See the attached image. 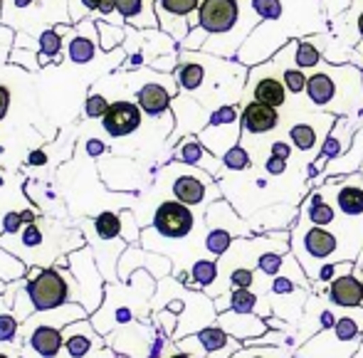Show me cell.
<instances>
[{
  "label": "cell",
  "mask_w": 363,
  "mask_h": 358,
  "mask_svg": "<svg viewBox=\"0 0 363 358\" xmlns=\"http://www.w3.org/2000/svg\"><path fill=\"white\" fill-rule=\"evenodd\" d=\"M306 99L334 116H354L363 106V72L351 62H321L309 72Z\"/></svg>",
  "instance_id": "cell-1"
},
{
  "label": "cell",
  "mask_w": 363,
  "mask_h": 358,
  "mask_svg": "<svg viewBox=\"0 0 363 358\" xmlns=\"http://www.w3.org/2000/svg\"><path fill=\"white\" fill-rule=\"evenodd\" d=\"M72 272L67 267H30L28 277L20 279V286L28 294L35 311H50L72 301Z\"/></svg>",
  "instance_id": "cell-2"
},
{
  "label": "cell",
  "mask_w": 363,
  "mask_h": 358,
  "mask_svg": "<svg viewBox=\"0 0 363 358\" xmlns=\"http://www.w3.org/2000/svg\"><path fill=\"white\" fill-rule=\"evenodd\" d=\"M291 245H294L296 259L304 264L306 277L316 279L321 269L319 264L331 259L339 250V237L329 228H319V225H311L309 220L301 218L294 228V235H291Z\"/></svg>",
  "instance_id": "cell-3"
},
{
  "label": "cell",
  "mask_w": 363,
  "mask_h": 358,
  "mask_svg": "<svg viewBox=\"0 0 363 358\" xmlns=\"http://www.w3.org/2000/svg\"><path fill=\"white\" fill-rule=\"evenodd\" d=\"M69 272L77 279V301L84 306L89 314H94L104 301V274H101L96 257L91 252V247H79L74 252H69Z\"/></svg>",
  "instance_id": "cell-4"
},
{
  "label": "cell",
  "mask_w": 363,
  "mask_h": 358,
  "mask_svg": "<svg viewBox=\"0 0 363 358\" xmlns=\"http://www.w3.org/2000/svg\"><path fill=\"white\" fill-rule=\"evenodd\" d=\"M289 43L287 33L282 30V23H259L252 33L247 35V40L242 43V47L238 50V62L245 67H257L262 62H269L284 45Z\"/></svg>",
  "instance_id": "cell-5"
},
{
  "label": "cell",
  "mask_w": 363,
  "mask_h": 358,
  "mask_svg": "<svg viewBox=\"0 0 363 358\" xmlns=\"http://www.w3.org/2000/svg\"><path fill=\"white\" fill-rule=\"evenodd\" d=\"M242 124H240V109L235 104H223L216 111H211V121L206 129L198 134L203 146L213 151L218 158H223L233 146L240 143Z\"/></svg>",
  "instance_id": "cell-6"
},
{
  "label": "cell",
  "mask_w": 363,
  "mask_h": 358,
  "mask_svg": "<svg viewBox=\"0 0 363 358\" xmlns=\"http://www.w3.org/2000/svg\"><path fill=\"white\" fill-rule=\"evenodd\" d=\"M196 228V213L191 206L181 201H163L158 203L156 213H153L151 230L163 240H183L193 233Z\"/></svg>",
  "instance_id": "cell-7"
},
{
  "label": "cell",
  "mask_w": 363,
  "mask_h": 358,
  "mask_svg": "<svg viewBox=\"0 0 363 358\" xmlns=\"http://www.w3.org/2000/svg\"><path fill=\"white\" fill-rule=\"evenodd\" d=\"M321 196L331 198L334 201L331 206L341 215L363 220V176L359 178V173L341 176V181L339 178H329L326 186H321Z\"/></svg>",
  "instance_id": "cell-8"
},
{
  "label": "cell",
  "mask_w": 363,
  "mask_h": 358,
  "mask_svg": "<svg viewBox=\"0 0 363 358\" xmlns=\"http://www.w3.org/2000/svg\"><path fill=\"white\" fill-rule=\"evenodd\" d=\"M171 193L176 201L186 203V206L196 208V206H203L208 198H218L220 191L218 186L213 183V176L201 168H193L188 166L183 173H178L171 183Z\"/></svg>",
  "instance_id": "cell-9"
},
{
  "label": "cell",
  "mask_w": 363,
  "mask_h": 358,
  "mask_svg": "<svg viewBox=\"0 0 363 358\" xmlns=\"http://www.w3.org/2000/svg\"><path fill=\"white\" fill-rule=\"evenodd\" d=\"M171 259L163 257V254H156L146 247H139V245H129L119 257L116 274H119V282H129L136 269H148L153 279H166L171 274Z\"/></svg>",
  "instance_id": "cell-10"
},
{
  "label": "cell",
  "mask_w": 363,
  "mask_h": 358,
  "mask_svg": "<svg viewBox=\"0 0 363 358\" xmlns=\"http://www.w3.org/2000/svg\"><path fill=\"white\" fill-rule=\"evenodd\" d=\"M20 336H25L23 358H72L65 351V336L57 326H20Z\"/></svg>",
  "instance_id": "cell-11"
},
{
  "label": "cell",
  "mask_w": 363,
  "mask_h": 358,
  "mask_svg": "<svg viewBox=\"0 0 363 358\" xmlns=\"http://www.w3.org/2000/svg\"><path fill=\"white\" fill-rule=\"evenodd\" d=\"M141 121H144L141 106L136 101L119 99V101H111L109 111L101 119V126H104V131L111 139H124V136H131L134 131L141 129Z\"/></svg>",
  "instance_id": "cell-12"
},
{
  "label": "cell",
  "mask_w": 363,
  "mask_h": 358,
  "mask_svg": "<svg viewBox=\"0 0 363 358\" xmlns=\"http://www.w3.org/2000/svg\"><path fill=\"white\" fill-rule=\"evenodd\" d=\"M173 161L183 163V166H193L201 168V171L211 173L213 178H218L223 173V158H218L213 151H208L203 146V141L198 139V134H188L183 136V141L173 148Z\"/></svg>",
  "instance_id": "cell-13"
},
{
  "label": "cell",
  "mask_w": 363,
  "mask_h": 358,
  "mask_svg": "<svg viewBox=\"0 0 363 358\" xmlns=\"http://www.w3.org/2000/svg\"><path fill=\"white\" fill-rule=\"evenodd\" d=\"M356 131L351 126V116H339L334 124V129L329 131V136H326V141L321 143L319 148V156L314 158V166H311V173H321L326 168V163L334 161L336 156H341V153L349 151V146L354 143V136Z\"/></svg>",
  "instance_id": "cell-14"
},
{
  "label": "cell",
  "mask_w": 363,
  "mask_h": 358,
  "mask_svg": "<svg viewBox=\"0 0 363 358\" xmlns=\"http://www.w3.org/2000/svg\"><path fill=\"white\" fill-rule=\"evenodd\" d=\"M176 91H178L176 82L161 84V82L151 79V82H146L144 86H139V91H136V104L141 106V111H144L146 116H151V119H158V116L168 114V109H171Z\"/></svg>",
  "instance_id": "cell-15"
},
{
  "label": "cell",
  "mask_w": 363,
  "mask_h": 358,
  "mask_svg": "<svg viewBox=\"0 0 363 358\" xmlns=\"http://www.w3.org/2000/svg\"><path fill=\"white\" fill-rule=\"evenodd\" d=\"M240 124L247 136H264L279 126V109L250 99L245 101L242 111H240Z\"/></svg>",
  "instance_id": "cell-16"
},
{
  "label": "cell",
  "mask_w": 363,
  "mask_h": 358,
  "mask_svg": "<svg viewBox=\"0 0 363 358\" xmlns=\"http://www.w3.org/2000/svg\"><path fill=\"white\" fill-rule=\"evenodd\" d=\"M216 324L220 326L223 331H228L230 336H235V339L240 341H250V339H257V336H264L269 331V324H264L259 316L255 314H240V311H223V314L218 316Z\"/></svg>",
  "instance_id": "cell-17"
},
{
  "label": "cell",
  "mask_w": 363,
  "mask_h": 358,
  "mask_svg": "<svg viewBox=\"0 0 363 358\" xmlns=\"http://www.w3.org/2000/svg\"><path fill=\"white\" fill-rule=\"evenodd\" d=\"M89 311L79 304V301H67V304L57 306V309L50 311H35L28 321H23V329H33V326H57V329H65V326L74 324V321L89 319Z\"/></svg>",
  "instance_id": "cell-18"
},
{
  "label": "cell",
  "mask_w": 363,
  "mask_h": 358,
  "mask_svg": "<svg viewBox=\"0 0 363 358\" xmlns=\"http://www.w3.org/2000/svg\"><path fill=\"white\" fill-rule=\"evenodd\" d=\"M363 168V126L356 131L354 143L349 146V151L336 156L334 161L326 163V168L319 173V181H329V178H341V176H354Z\"/></svg>",
  "instance_id": "cell-19"
},
{
  "label": "cell",
  "mask_w": 363,
  "mask_h": 358,
  "mask_svg": "<svg viewBox=\"0 0 363 358\" xmlns=\"http://www.w3.org/2000/svg\"><path fill=\"white\" fill-rule=\"evenodd\" d=\"M329 299H331V304L346 306V309L363 304V277H361V269L356 267L351 274L336 277L334 282L329 284Z\"/></svg>",
  "instance_id": "cell-20"
},
{
  "label": "cell",
  "mask_w": 363,
  "mask_h": 358,
  "mask_svg": "<svg viewBox=\"0 0 363 358\" xmlns=\"http://www.w3.org/2000/svg\"><path fill=\"white\" fill-rule=\"evenodd\" d=\"M206 225L208 228H220V230H228L233 235H250L247 225L235 215V211L230 208L228 201H216L208 206L206 211Z\"/></svg>",
  "instance_id": "cell-21"
},
{
  "label": "cell",
  "mask_w": 363,
  "mask_h": 358,
  "mask_svg": "<svg viewBox=\"0 0 363 358\" xmlns=\"http://www.w3.org/2000/svg\"><path fill=\"white\" fill-rule=\"evenodd\" d=\"M334 129V126H331ZM331 129H319L316 121H296L289 129V141L294 148H299L301 153H309L319 148V141L324 143Z\"/></svg>",
  "instance_id": "cell-22"
},
{
  "label": "cell",
  "mask_w": 363,
  "mask_h": 358,
  "mask_svg": "<svg viewBox=\"0 0 363 358\" xmlns=\"http://www.w3.org/2000/svg\"><path fill=\"white\" fill-rule=\"evenodd\" d=\"M301 218L309 220L311 225H319V228H329V225L336 223L339 211H336V208L331 206L324 196H321V191H314V193H309V198H306Z\"/></svg>",
  "instance_id": "cell-23"
},
{
  "label": "cell",
  "mask_w": 363,
  "mask_h": 358,
  "mask_svg": "<svg viewBox=\"0 0 363 358\" xmlns=\"http://www.w3.org/2000/svg\"><path fill=\"white\" fill-rule=\"evenodd\" d=\"M116 10L126 23L136 25V28H156V10L148 8L146 0H116Z\"/></svg>",
  "instance_id": "cell-24"
},
{
  "label": "cell",
  "mask_w": 363,
  "mask_h": 358,
  "mask_svg": "<svg viewBox=\"0 0 363 358\" xmlns=\"http://www.w3.org/2000/svg\"><path fill=\"white\" fill-rule=\"evenodd\" d=\"M319 40H321V35H309V38L296 40V50H294L296 67L311 72L324 62V52H321V47H319Z\"/></svg>",
  "instance_id": "cell-25"
},
{
  "label": "cell",
  "mask_w": 363,
  "mask_h": 358,
  "mask_svg": "<svg viewBox=\"0 0 363 358\" xmlns=\"http://www.w3.org/2000/svg\"><path fill=\"white\" fill-rule=\"evenodd\" d=\"M257 301L259 299L252 289H230L225 296L216 299V311L223 314V311L233 309V311H240V314H252Z\"/></svg>",
  "instance_id": "cell-26"
},
{
  "label": "cell",
  "mask_w": 363,
  "mask_h": 358,
  "mask_svg": "<svg viewBox=\"0 0 363 358\" xmlns=\"http://www.w3.org/2000/svg\"><path fill=\"white\" fill-rule=\"evenodd\" d=\"M28 272H30L28 264H25L18 254H13L10 250H5L3 245H0V282H5V284L20 282V279L28 277Z\"/></svg>",
  "instance_id": "cell-27"
},
{
  "label": "cell",
  "mask_w": 363,
  "mask_h": 358,
  "mask_svg": "<svg viewBox=\"0 0 363 358\" xmlns=\"http://www.w3.org/2000/svg\"><path fill=\"white\" fill-rule=\"evenodd\" d=\"M38 47H40V67L45 65H52V62H60V50H62V35L57 33V28H50L45 33H40L38 38Z\"/></svg>",
  "instance_id": "cell-28"
},
{
  "label": "cell",
  "mask_w": 363,
  "mask_h": 358,
  "mask_svg": "<svg viewBox=\"0 0 363 358\" xmlns=\"http://www.w3.org/2000/svg\"><path fill=\"white\" fill-rule=\"evenodd\" d=\"M67 55H69V60H72L74 65L91 62V60H94V55H96V40H91L89 35H84L79 28H77L74 38L69 40V45H67Z\"/></svg>",
  "instance_id": "cell-29"
},
{
  "label": "cell",
  "mask_w": 363,
  "mask_h": 358,
  "mask_svg": "<svg viewBox=\"0 0 363 358\" xmlns=\"http://www.w3.org/2000/svg\"><path fill=\"white\" fill-rule=\"evenodd\" d=\"M218 279V262L216 259H198L191 267V282L188 289H211Z\"/></svg>",
  "instance_id": "cell-30"
},
{
  "label": "cell",
  "mask_w": 363,
  "mask_h": 358,
  "mask_svg": "<svg viewBox=\"0 0 363 358\" xmlns=\"http://www.w3.org/2000/svg\"><path fill=\"white\" fill-rule=\"evenodd\" d=\"M96 33H99V47L104 52H111L114 47H119L126 40L124 28L114 23H106V20H96Z\"/></svg>",
  "instance_id": "cell-31"
},
{
  "label": "cell",
  "mask_w": 363,
  "mask_h": 358,
  "mask_svg": "<svg viewBox=\"0 0 363 358\" xmlns=\"http://www.w3.org/2000/svg\"><path fill=\"white\" fill-rule=\"evenodd\" d=\"M233 233L228 230H220V228H208V235H206V250L213 254V257H223L228 254V250L233 247Z\"/></svg>",
  "instance_id": "cell-32"
},
{
  "label": "cell",
  "mask_w": 363,
  "mask_h": 358,
  "mask_svg": "<svg viewBox=\"0 0 363 358\" xmlns=\"http://www.w3.org/2000/svg\"><path fill=\"white\" fill-rule=\"evenodd\" d=\"M223 166H225V171H233V173L250 171V166H252V156H250L247 146H245V143H238V146L230 148V151L223 156Z\"/></svg>",
  "instance_id": "cell-33"
},
{
  "label": "cell",
  "mask_w": 363,
  "mask_h": 358,
  "mask_svg": "<svg viewBox=\"0 0 363 358\" xmlns=\"http://www.w3.org/2000/svg\"><path fill=\"white\" fill-rule=\"evenodd\" d=\"M284 262L287 259L282 254L274 252V250H267V252H262L257 257V269L262 274H267V277H279V272H284Z\"/></svg>",
  "instance_id": "cell-34"
},
{
  "label": "cell",
  "mask_w": 363,
  "mask_h": 358,
  "mask_svg": "<svg viewBox=\"0 0 363 358\" xmlns=\"http://www.w3.org/2000/svg\"><path fill=\"white\" fill-rule=\"evenodd\" d=\"M153 3H158L168 13L181 15V18H191L201 8V0H153Z\"/></svg>",
  "instance_id": "cell-35"
},
{
  "label": "cell",
  "mask_w": 363,
  "mask_h": 358,
  "mask_svg": "<svg viewBox=\"0 0 363 358\" xmlns=\"http://www.w3.org/2000/svg\"><path fill=\"white\" fill-rule=\"evenodd\" d=\"M20 321L15 314H10L8 309L0 311V344H10L20 336Z\"/></svg>",
  "instance_id": "cell-36"
},
{
  "label": "cell",
  "mask_w": 363,
  "mask_h": 358,
  "mask_svg": "<svg viewBox=\"0 0 363 358\" xmlns=\"http://www.w3.org/2000/svg\"><path fill=\"white\" fill-rule=\"evenodd\" d=\"M109 106H111V101H106L104 94H94V91H91L84 101V114L89 116V119H104Z\"/></svg>",
  "instance_id": "cell-37"
},
{
  "label": "cell",
  "mask_w": 363,
  "mask_h": 358,
  "mask_svg": "<svg viewBox=\"0 0 363 358\" xmlns=\"http://www.w3.org/2000/svg\"><path fill=\"white\" fill-rule=\"evenodd\" d=\"M334 334L339 341H354L359 339V324L354 319H349V316H341L334 324Z\"/></svg>",
  "instance_id": "cell-38"
},
{
  "label": "cell",
  "mask_w": 363,
  "mask_h": 358,
  "mask_svg": "<svg viewBox=\"0 0 363 358\" xmlns=\"http://www.w3.org/2000/svg\"><path fill=\"white\" fill-rule=\"evenodd\" d=\"M228 279H230V284H233V289H252L255 272L250 267H235Z\"/></svg>",
  "instance_id": "cell-39"
},
{
  "label": "cell",
  "mask_w": 363,
  "mask_h": 358,
  "mask_svg": "<svg viewBox=\"0 0 363 358\" xmlns=\"http://www.w3.org/2000/svg\"><path fill=\"white\" fill-rule=\"evenodd\" d=\"M10 60H13V62H20L25 69H30V72L40 69V60L35 57V52H30V50H20V47H15L13 52H10Z\"/></svg>",
  "instance_id": "cell-40"
},
{
  "label": "cell",
  "mask_w": 363,
  "mask_h": 358,
  "mask_svg": "<svg viewBox=\"0 0 363 358\" xmlns=\"http://www.w3.org/2000/svg\"><path fill=\"white\" fill-rule=\"evenodd\" d=\"M351 5H354V0H321V10H326V15H329V18L344 15Z\"/></svg>",
  "instance_id": "cell-41"
},
{
  "label": "cell",
  "mask_w": 363,
  "mask_h": 358,
  "mask_svg": "<svg viewBox=\"0 0 363 358\" xmlns=\"http://www.w3.org/2000/svg\"><path fill=\"white\" fill-rule=\"evenodd\" d=\"M264 171H267L269 176H284V173H287V158H279L269 153L267 161H264Z\"/></svg>",
  "instance_id": "cell-42"
},
{
  "label": "cell",
  "mask_w": 363,
  "mask_h": 358,
  "mask_svg": "<svg viewBox=\"0 0 363 358\" xmlns=\"http://www.w3.org/2000/svg\"><path fill=\"white\" fill-rule=\"evenodd\" d=\"M269 153H272V156H279V158H287L289 161V156H291V146L287 141H274L272 146H269Z\"/></svg>",
  "instance_id": "cell-43"
},
{
  "label": "cell",
  "mask_w": 363,
  "mask_h": 358,
  "mask_svg": "<svg viewBox=\"0 0 363 358\" xmlns=\"http://www.w3.org/2000/svg\"><path fill=\"white\" fill-rule=\"evenodd\" d=\"M8 109H10V89H8V86L0 84V121L5 119Z\"/></svg>",
  "instance_id": "cell-44"
},
{
  "label": "cell",
  "mask_w": 363,
  "mask_h": 358,
  "mask_svg": "<svg viewBox=\"0 0 363 358\" xmlns=\"http://www.w3.org/2000/svg\"><path fill=\"white\" fill-rule=\"evenodd\" d=\"M86 153H89V156H101V153H106V146L99 139H94L86 143Z\"/></svg>",
  "instance_id": "cell-45"
},
{
  "label": "cell",
  "mask_w": 363,
  "mask_h": 358,
  "mask_svg": "<svg viewBox=\"0 0 363 358\" xmlns=\"http://www.w3.org/2000/svg\"><path fill=\"white\" fill-rule=\"evenodd\" d=\"M28 163L30 166H45V163H48V156H45V151H33L28 156Z\"/></svg>",
  "instance_id": "cell-46"
},
{
  "label": "cell",
  "mask_w": 363,
  "mask_h": 358,
  "mask_svg": "<svg viewBox=\"0 0 363 358\" xmlns=\"http://www.w3.org/2000/svg\"><path fill=\"white\" fill-rule=\"evenodd\" d=\"M79 3H82V10H84V13H96L104 0H79Z\"/></svg>",
  "instance_id": "cell-47"
},
{
  "label": "cell",
  "mask_w": 363,
  "mask_h": 358,
  "mask_svg": "<svg viewBox=\"0 0 363 358\" xmlns=\"http://www.w3.org/2000/svg\"><path fill=\"white\" fill-rule=\"evenodd\" d=\"M35 0H5V8H13V10H25L30 8Z\"/></svg>",
  "instance_id": "cell-48"
},
{
  "label": "cell",
  "mask_w": 363,
  "mask_h": 358,
  "mask_svg": "<svg viewBox=\"0 0 363 358\" xmlns=\"http://www.w3.org/2000/svg\"><path fill=\"white\" fill-rule=\"evenodd\" d=\"M356 25H359V35H361V43L356 45V52H359L361 57H363V8H361V15L356 18Z\"/></svg>",
  "instance_id": "cell-49"
},
{
  "label": "cell",
  "mask_w": 363,
  "mask_h": 358,
  "mask_svg": "<svg viewBox=\"0 0 363 358\" xmlns=\"http://www.w3.org/2000/svg\"><path fill=\"white\" fill-rule=\"evenodd\" d=\"M166 358H193V356H191V354H186V351L178 349V351H171V354H168Z\"/></svg>",
  "instance_id": "cell-50"
},
{
  "label": "cell",
  "mask_w": 363,
  "mask_h": 358,
  "mask_svg": "<svg viewBox=\"0 0 363 358\" xmlns=\"http://www.w3.org/2000/svg\"><path fill=\"white\" fill-rule=\"evenodd\" d=\"M359 269H363V257H359V264H356Z\"/></svg>",
  "instance_id": "cell-51"
},
{
  "label": "cell",
  "mask_w": 363,
  "mask_h": 358,
  "mask_svg": "<svg viewBox=\"0 0 363 358\" xmlns=\"http://www.w3.org/2000/svg\"><path fill=\"white\" fill-rule=\"evenodd\" d=\"M0 358H10V356H5V354H0Z\"/></svg>",
  "instance_id": "cell-52"
},
{
  "label": "cell",
  "mask_w": 363,
  "mask_h": 358,
  "mask_svg": "<svg viewBox=\"0 0 363 358\" xmlns=\"http://www.w3.org/2000/svg\"><path fill=\"white\" fill-rule=\"evenodd\" d=\"M361 277H363V269H361Z\"/></svg>",
  "instance_id": "cell-53"
}]
</instances>
